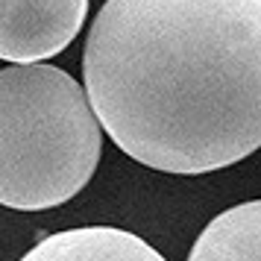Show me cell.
<instances>
[{
	"instance_id": "cell-5",
	"label": "cell",
	"mask_w": 261,
	"mask_h": 261,
	"mask_svg": "<svg viewBox=\"0 0 261 261\" xmlns=\"http://www.w3.org/2000/svg\"><path fill=\"white\" fill-rule=\"evenodd\" d=\"M188 261H261V200L232 205L205 223Z\"/></svg>"
},
{
	"instance_id": "cell-3",
	"label": "cell",
	"mask_w": 261,
	"mask_h": 261,
	"mask_svg": "<svg viewBox=\"0 0 261 261\" xmlns=\"http://www.w3.org/2000/svg\"><path fill=\"white\" fill-rule=\"evenodd\" d=\"M88 0H0V59L44 65L80 36Z\"/></svg>"
},
{
	"instance_id": "cell-4",
	"label": "cell",
	"mask_w": 261,
	"mask_h": 261,
	"mask_svg": "<svg viewBox=\"0 0 261 261\" xmlns=\"http://www.w3.org/2000/svg\"><path fill=\"white\" fill-rule=\"evenodd\" d=\"M21 261H167L144 238L118 226H80L41 238Z\"/></svg>"
},
{
	"instance_id": "cell-2",
	"label": "cell",
	"mask_w": 261,
	"mask_h": 261,
	"mask_svg": "<svg viewBox=\"0 0 261 261\" xmlns=\"http://www.w3.org/2000/svg\"><path fill=\"white\" fill-rule=\"evenodd\" d=\"M103 123L91 97L53 65L0 71V202L15 212L62 205L91 182Z\"/></svg>"
},
{
	"instance_id": "cell-1",
	"label": "cell",
	"mask_w": 261,
	"mask_h": 261,
	"mask_svg": "<svg viewBox=\"0 0 261 261\" xmlns=\"http://www.w3.org/2000/svg\"><path fill=\"white\" fill-rule=\"evenodd\" d=\"M83 80L118 150L202 176L261 147V0H106Z\"/></svg>"
}]
</instances>
